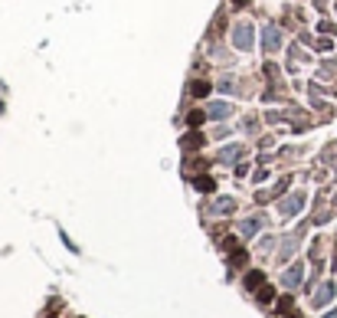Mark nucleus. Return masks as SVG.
I'll use <instances>...</instances> for the list:
<instances>
[{
	"label": "nucleus",
	"mask_w": 337,
	"mask_h": 318,
	"mask_svg": "<svg viewBox=\"0 0 337 318\" xmlns=\"http://www.w3.org/2000/svg\"><path fill=\"white\" fill-rule=\"evenodd\" d=\"M233 43L239 49H252V26L249 23H239V26H236V33H233Z\"/></svg>",
	"instance_id": "nucleus-1"
},
{
	"label": "nucleus",
	"mask_w": 337,
	"mask_h": 318,
	"mask_svg": "<svg viewBox=\"0 0 337 318\" xmlns=\"http://www.w3.org/2000/svg\"><path fill=\"white\" fill-rule=\"evenodd\" d=\"M301 207H305V197H301V194H295V197H288V200L282 204V216H295Z\"/></svg>",
	"instance_id": "nucleus-2"
},
{
	"label": "nucleus",
	"mask_w": 337,
	"mask_h": 318,
	"mask_svg": "<svg viewBox=\"0 0 337 318\" xmlns=\"http://www.w3.org/2000/svg\"><path fill=\"white\" fill-rule=\"evenodd\" d=\"M331 299H334V282H324V286L318 289V292H314V305L321 309V305H328Z\"/></svg>",
	"instance_id": "nucleus-3"
},
{
	"label": "nucleus",
	"mask_w": 337,
	"mask_h": 318,
	"mask_svg": "<svg viewBox=\"0 0 337 318\" xmlns=\"http://www.w3.org/2000/svg\"><path fill=\"white\" fill-rule=\"evenodd\" d=\"M301 276H305V266H301V263H295V266H291L288 272H285V279H282V282H285V286H288V289H295V286H298V282H301Z\"/></svg>",
	"instance_id": "nucleus-4"
},
{
	"label": "nucleus",
	"mask_w": 337,
	"mask_h": 318,
	"mask_svg": "<svg viewBox=\"0 0 337 318\" xmlns=\"http://www.w3.org/2000/svg\"><path fill=\"white\" fill-rule=\"evenodd\" d=\"M259 226H262V216H252V220L243 223V230H239V233H243V239H249V236H255V230H259Z\"/></svg>",
	"instance_id": "nucleus-5"
},
{
	"label": "nucleus",
	"mask_w": 337,
	"mask_h": 318,
	"mask_svg": "<svg viewBox=\"0 0 337 318\" xmlns=\"http://www.w3.org/2000/svg\"><path fill=\"white\" fill-rule=\"evenodd\" d=\"M213 210H216V213H233V210H236V200L233 197H220Z\"/></svg>",
	"instance_id": "nucleus-6"
},
{
	"label": "nucleus",
	"mask_w": 337,
	"mask_h": 318,
	"mask_svg": "<svg viewBox=\"0 0 337 318\" xmlns=\"http://www.w3.org/2000/svg\"><path fill=\"white\" fill-rule=\"evenodd\" d=\"M229 111H233V108H229V102H216V105L210 108V115H213V118H226Z\"/></svg>",
	"instance_id": "nucleus-7"
},
{
	"label": "nucleus",
	"mask_w": 337,
	"mask_h": 318,
	"mask_svg": "<svg viewBox=\"0 0 337 318\" xmlns=\"http://www.w3.org/2000/svg\"><path fill=\"white\" fill-rule=\"evenodd\" d=\"M239 154H243V148H239V144H229V148L220 151V161H233V158H239Z\"/></svg>",
	"instance_id": "nucleus-8"
},
{
	"label": "nucleus",
	"mask_w": 337,
	"mask_h": 318,
	"mask_svg": "<svg viewBox=\"0 0 337 318\" xmlns=\"http://www.w3.org/2000/svg\"><path fill=\"white\" fill-rule=\"evenodd\" d=\"M262 40H265V49H268V53H272V49H278V33H275L272 26L265 30V36H262Z\"/></svg>",
	"instance_id": "nucleus-9"
},
{
	"label": "nucleus",
	"mask_w": 337,
	"mask_h": 318,
	"mask_svg": "<svg viewBox=\"0 0 337 318\" xmlns=\"http://www.w3.org/2000/svg\"><path fill=\"white\" fill-rule=\"evenodd\" d=\"M262 279H265V276H262L259 269L249 272V276H246V289H259V286H262Z\"/></svg>",
	"instance_id": "nucleus-10"
},
{
	"label": "nucleus",
	"mask_w": 337,
	"mask_h": 318,
	"mask_svg": "<svg viewBox=\"0 0 337 318\" xmlns=\"http://www.w3.org/2000/svg\"><path fill=\"white\" fill-rule=\"evenodd\" d=\"M196 187H200V191L206 194V191H213V187H216V184H213L210 177H196Z\"/></svg>",
	"instance_id": "nucleus-11"
},
{
	"label": "nucleus",
	"mask_w": 337,
	"mask_h": 318,
	"mask_svg": "<svg viewBox=\"0 0 337 318\" xmlns=\"http://www.w3.org/2000/svg\"><path fill=\"white\" fill-rule=\"evenodd\" d=\"M206 92H210V86H206V82H196V86H193V96H200V99H203Z\"/></svg>",
	"instance_id": "nucleus-12"
},
{
	"label": "nucleus",
	"mask_w": 337,
	"mask_h": 318,
	"mask_svg": "<svg viewBox=\"0 0 337 318\" xmlns=\"http://www.w3.org/2000/svg\"><path fill=\"white\" fill-rule=\"evenodd\" d=\"M187 121H190V125H200V121H203V111H190Z\"/></svg>",
	"instance_id": "nucleus-13"
},
{
	"label": "nucleus",
	"mask_w": 337,
	"mask_h": 318,
	"mask_svg": "<svg viewBox=\"0 0 337 318\" xmlns=\"http://www.w3.org/2000/svg\"><path fill=\"white\" fill-rule=\"evenodd\" d=\"M200 141H203V138H200V135H193V138H187V141H183V148H196Z\"/></svg>",
	"instance_id": "nucleus-14"
},
{
	"label": "nucleus",
	"mask_w": 337,
	"mask_h": 318,
	"mask_svg": "<svg viewBox=\"0 0 337 318\" xmlns=\"http://www.w3.org/2000/svg\"><path fill=\"white\" fill-rule=\"evenodd\" d=\"M324 318H337V309H334V312H328V315H324Z\"/></svg>",
	"instance_id": "nucleus-15"
},
{
	"label": "nucleus",
	"mask_w": 337,
	"mask_h": 318,
	"mask_svg": "<svg viewBox=\"0 0 337 318\" xmlns=\"http://www.w3.org/2000/svg\"><path fill=\"white\" fill-rule=\"evenodd\" d=\"M236 3H239V7H246V3H249V0H236Z\"/></svg>",
	"instance_id": "nucleus-16"
},
{
	"label": "nucleus",
	"mask_w": 337,
	"mask_h": 318,
	"mask_svg": "<svg viewBox=\"0 0 337 318\" xmlns=\"http://www.w3.org/2000/svg\"><path fill=\"white\" fill-rule=\"evenodd\" d=\"M295 318H298V315H295Z\"/></svg>",
	"instance_id": "nucleus-17"
}]
</instances>
